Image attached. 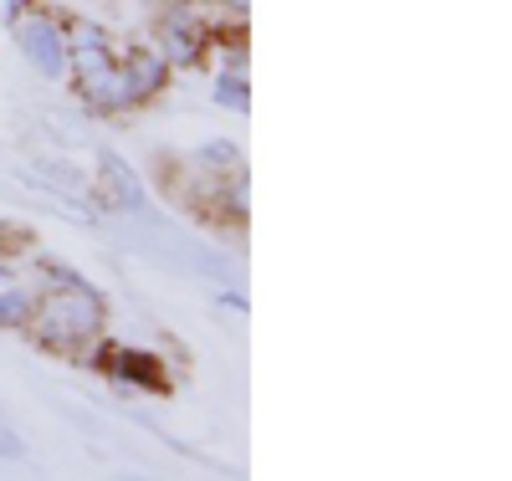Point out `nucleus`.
I'll list each match as a JSON object with an SVG mask.
<instances>
[{"label":"nucleus","mask_w":512,"mask_h":481,"mask_svg":"<svg viewBox=\"0 0 512 481\" xmlns=\"http://www.w3.org/2000/svg\"><path fill=\"white\" fill-rule=\"evenodd\" d=\"M41 272H47V292H36L26 333L36 338V348H47V354L82 359L103 338V323H108L103 292L88 287L77 272L57 267V261H41Z\"/></svg>","instance_id":"nucleus-1"},{"label":"nucleus","mask_w":512,"mask_h":481,"mask_svg":"<svg viewBox=\"0 0 512 481\" xmlns=\"http://www.w3.org/2000/svg\"><path fill=\"white\" fill-rule=\"evenodd\" d=\"M67 77H72V93L88 113H123L134 108L128 98V82H123V62L113 52V36L98 21H77L67 26Z\"/></svg>","instance_id":"nucleus-2"},{"label":"nucleus","mask_w":512,"mask_h":481,"mask_svg":"<svg viewBox=\"0 0 512 481\" xmlns=\"http://www.w3.org/2000/svg\"><path fill=\"white\" fill-rule=\"evenodd\" d=\"M216 103H221L226 113H246V108H251L246 72H221V77H216Z\"/></svg>","instance_id":"nucleus-10"},{"label":"nucleus","mask_w":512,"mask_h":481,"mask_svg":"<svg viewBox=\"0 0 512 481\" xmlns=\"http://www.w3.org/2000/svg\"><path fill=\"white\" fill-rule=\"evenodd\" d=\"M11 31H16V47H21V57H26L31 72H41L47 82H62L67 77V47H72V41H67V21L57 11H47L36 0L26 16L11 21Z\"/></svg>","instance_id":"nucleus-3"},{"label":"nucleus","mask_w":512,"mask_h":481,"mask_svg":"<svg viewBox=\"0 0 512 481\" xmlns=\"http://www.w3.org/2000/svg\"><path fill=\"white\" fill-rule=\"evenodd\" d=\"M205 47H210V26H205V11L200 6L175 0V6L159 11V21H154V52L169 67H200L205 62Z\"/></svg>","instance_id":"nucleus-4"},{"label":"nucleus","mask_w":512,"mask_h":481,"mask_svg":"<svg viewBox=\"0 0 512 481\" xmlns=\"http://www.w3.org/2000/svg\"><path fill=\"white\" fill-rule=\"evenodd\" d=\"M226 11H236V16H246V0H221Z\"/></svg>","instance_id":"nucleus-14"},{"label":"nucleus","mask_w":512,"mask_h":481,"mask_svg":"<svg viewBox=\"0 0 512 481\" xmlns=\"http://www.w3.org/2000/svg\"><path fill=\"white\" fill-rule=\"evenodd\" d=\"M41 174H47L41 185H52L57 195H72V200H82V195H88V185H93L77 164H62V159H41Z\"/></svg>","instance_id":"nucleus-9"},{"label":"nucleus","mask_w":512,"mask_h":481,"mask_svg":"<svg viewBox=\"0 0 512 481\" xmlns=\"http://www.w3.org/2000/svg\"><path fill=\"white\" fill-rule=\"evenodd\" d=\"M195 164L221 180V174H236V169H241V154H236V144H205V149L195 154Z\"/></svg>","instance_id":"nucleus-11"},{"label":"nucleus","mask_w":512,"mask_h":481,"mask_svg":"<svg viewBox=\"0 0 512 481\" xmlns=\"http://www.w3.org/2000/svg\"><path fill=\"white\" fill-rule=\"evenodd\" d=\"M36 6V0H6V21H16V16H26Z\"/></svg>","instance_id":"nucleus-13"},{"label":"nucleus","mask_w":512,"mask_h":481,"mask_svg":"<svg viewBox=\"0 0 512 481\" xmlns=\"http://www.w3.org/2000/svg\"><path fill=\"white\" fill-rule=\"evenodd\" d=\"M6 277H11V261H6V256H0V282H6Z\"/></svg>","instance_id":"nucleus-15"},{"label":"nucleus","mask_w":512,"mask_h":481,"mask_svg":"<svg viewBox=\"0 0 512 481\" xmlns=\"http://www.w3.org/2000/svg\"><path fill=\"white\" fill-rule=\"evenodd\" d=\"M93 364H98L118 389H144V395H169V389H175V384H169L164 359L144 354V348H128V343H103V338H98Z\"/></svg>","instance_id":"nucleus-5"},{"label":"nucleus","mask_w":512,"mask_h":481,"mask_svg":"<svg viewBox=\"0 0 512 481\" xmlns=\"http://www.w3.org/2000/svg\"><path fill=\"white\" fill-rule=\"evenodd\" d=\"M118 62H123V82H128V98H134V108L149 103V98H159L164 82H169V72H175L154 47H128Z\"/></svg>","instance_id":"nucleus-6"},{"label":"nucleus","mask_w":512,"mask_h":481,"mask_svg":"<svg viewBox=\"0 0 512 481\" xmlns=\"http://www.w3.org/2000/svg\"><path fill=\"white\" fill-rule=\"evenodd\" d=\"M98 195L113 205V210H144V190L134 180V169H128L118 154H98Z\"/></svg>","instance_id":"nucleus-7"},{"label":"nucleus","mask_w":512,"mask_h":481,"mask_svg":"<svg viewBox=\"0 0 512 481\" xmlns=\"http://www.w3.org/2000/svg\"><path fill=\"white\" fill-rule=\"evenodd\" d=\"M31 302H36V292H31V287H21L16 277L0 282V328H26Z\"/></svg>","instance_id":"nucleus-8"},{"label":"nucleus","mask_w":512,"mask_h":481,"mask_svg":"<svg viewBox=\"0 0 512 481\" xmlns=\"http://www.w3.org/2000/svg\"><path fill=\"white\" fill-rule=\"evenodd\" d=\"M205 52L221 57V72H246V41H241V31H231V36L210 31V47Z\"/></svg>","instance_id":"nucleus-12"}]
</instances>
